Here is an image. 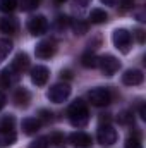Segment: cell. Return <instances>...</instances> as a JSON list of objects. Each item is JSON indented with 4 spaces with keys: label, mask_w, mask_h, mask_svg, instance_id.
I'll list each match as a JSON object with an SVG mask.
<instances>
[{
    "label": "cell",
    "mask_w": 146,
    "mask_h": 148,
    "mask_svg": "<svg viewBox=\"0 0 146 148\" xmlns=\"http://www.w3.org/2000/svg\"><path fill=\"white\" fill-rule=\"evenodd\" d=\"M88 98H89V102H91L95 107H105V105L110 103L112 95H110V91L107 88L98 86V88H93V90L88 93Z\"/></svg>",
    "instance_id": "cell-4"
},
{
    "label": "cell",
    "mask_w": 146,
    "mask_h": 148,
    "mask_svg": "<svg viewBox=\"0 0 146 148\" xmlns=\"http://www.w3.org/2000/svg\"><path fill=\"white\" fill-rule=\"evenodd\" d=\"M71 26H72V29H74L76 35H84V33L88 31V24L83 23L81 19H74L72 23H71Z\"/></svg>",
    "instance_id": "cell-21"
},
{
    "label": "cell",
    "mask_w": 146,
    "mask_h": 148,
    "mask_svg": "<svg viewBox=\"0 0 146 148\" xmlns=\"http://www.w3.org/2000/svg\"><path fill=\"white\" fill-rule=\"evenodd\" d=\"M0 29H2V33L12 35V33L17 31V21H16L14 17H3V19L0 21Z\"/></svg>",
    "instance_id": "cell-17"
},
{
    "label": "cell",
    "mask_w": 146,
    "mask_h": 148,
    "mask_svg": "<svg viewBox=\"0 0 146 148\" xmlns=\"http://www.w3.org/2000/svg\"><path fill=\"white\" fill-rule=\"evenodd\" d=\"M29 100H31V95H29V91H28L26 88L16 90V93H14V102H16L17 107H28Z\"/></svg>",
    "instance_id": "cell-14"
},
{
    "label": "cell",
    "mask_w": 146,
    "mask_h": 148,
    "mask_svg": "<svg viewBox=\"0 0 146 148\" xmlns=\"http://www.w3.org/2000/svg\"><path fill=\"white\" fill-rule=\"evenodd\" d=\"M119 121H120L122 124H127V122H132V115H131L129 112H122V114L119 115Z\"/></svg>",
    "instance_id": "cell-28"
},
{
    "label": "cell",
    "mask_w": 146,
    "mask_h": 148,
    "mask_svg": "<svg viewBox=\"0 0 146 148\" xmlns=\"http://www.w3.org/2000/svg\"><path fill=\"white\" fill-rule=\"evenodd\" d=\"M138 19H139V21H146V19H145V14H143V12H138Z\"/></svg>",
    "instance_id": "cell-38"
},
{
    "label": "cell",
    "mask_w": 146,
    "mask_h": 148,
    "mask_svg": "<svg viewBox=\"0 0 146 148\" xmlns=\"http://www.w3.org/2000/svg\"><path fill=\"white\" fill-rule=\"evenodd\" d=\"M96 140H98V143L103 145V147L113 145V143L117 141V131H115L110 124L100 126L98 131H96Z\"/></svg>",
    "instance_id": "cell-5"
},
{
    "label": "cell",
    "mask_w": 146,
    "mask_h": 148,
    "mask_svg": "<svg viewBox=\"0 0 146 148\" xmlns=\"http://www.w3.org/2000/svg\"><path fill=\"white\" fill-rule=\"evenodd\" d=\"M3 105H5V95H3V93H0V110L3 109Z\"/></svg>",
    "instance_id": "cell-34"
},
{
    "label": "cell",
    "mask_w": 146,
    "mask_h": 148,
    "mask_svg": "<svg viewBox=\"0 0 146 148\" xmlns=\"http://www.w3.org/2000/svg\"><path fill=\"white\" fill-rule=\"evenodd\" d=\"M28 148H48V138H45V136H38L36 140H33V141L29 143V147Z\"/></svg>",
    "instance_id": "cell-24"
},
{
    "label": "cell",
    "mask_w": 146,
    "mask_h": 148,
    "mask_svg": "<svg viewBox=\"0 0 146 148\" xmlns=\"http://www.w3.org/2000/svg\"><path fill=\"white\" fill-rule=\"evenodd\" d=\"M126 148H143V147H141V141H139L138 136H131L126 141Z\"/></svg>",
    "instance_id": "cell-26"
},
{
    "label": "cell",
    "mask_w": 146,
    "mask_h": 148,
    "mask_svg": "<svg viewBox=\"0 0 146 148\" xmlns=\"http://www.w3.org/2000/svg\"><path fill=\"white\" fill-rule=\"evenodd\" d=\"M69 141L72 143L74 148H88L91 147V136L86 134L84 131H76L69 136Z\"/></svg>",
    "instance_id": "cell-11"
},
{
    "label": "cell",
    "mask_w": 146,
    "mask_h": 148,
    "mask_svg": "<svg viewBox=\"0 0 146 148\" xmlns=\"http://www.w3.org/2000/svg\"><path fill=\"white\" fill-rule=\"evenodd\" d=\"M0 77H2V83H3L5 86H9V84H14L16 81H19L21 74L16 73V71H14L12 67H7V69H3V71H2Z\"/></svg>",
    "instance_id": "cell-16"
},
{
    "label": "cell",
    "mask_w": 146,
    "mask_h": 148,
    "mask_svg": "<svg viewBox=\"0 0 146 148\" xmlns=\"http://www.w3.org/2000/svg\"><path fill=\"white\" fill-rule=\"evenodd\" d=\"M40 5V0H21V9L23 10H33Z\"/></svg>",
    "instance_id": "cell-25"
},
{
    "label": "cell",
    "mask_w": 146,
    "mask_h": 148,
    "mask_svg": "<svg viewBox=\"0 0 146 148\" xmlns=\"http://www.w3.org/2000/svg\"><path fill=\"white\" fill-rule=\"evenodd\" d=\"M57 24H59L60 28H65V26L69 24V21H67L65 16H59V17H57Z\"/></svg>",
    "instance_id": "cell-32"
},
{
    "label": "cell",
    "mask_w": 146,
    "mask_h": 148,
    "mask_svg": "<svg viewBox=\"0 0 146 148\" xmlns=\"http://www.w3.org/2000/svg\"><path fill=\"white\" fill-rule=\"evenodd\" d=\"M102 3H105V5H115L117 3V0H100Z\"/></svg>",
    "instance_id": "cell-35"
},
{
    "label": "cell",
    "mask_w": 146,
    "mask_h": 148,
    "mask_svg": "<svg viewBox=\"0 0 146 148\" xmlns=\"http://www.w3.org/2000/svg\"><path fill=\"white\" fill-rule=\"evenodd\" d=\"M67 114H69V121H71V124L76 126V127H84V126L88 124V121H89L88 107H86V103H84L81 98L74 100L72 103L69 105Z\"/></svg>",
    "instance_id": "cell-1"
},
{
    "label": "cell",
    "mask_w": 146,
    "mask_h": 148,
    "mask_svg": "<svg viewBox=\"0 0 146 148\" xmlns=\"http://www.w3.org/2000/svg\"><path fill=\"white\" fill-rule=\"evenodd\" d=\"M14 124H16L14 115H3L0 119V129H14Z\"/></svg>",
    "instance_id": "cell-22"
},
{
    "label": "cell",
    "mask_w": 146,
    "mask_h": 148,
    "mask_svg": "<svg viewBox=\"0 0 146 148\" xmlns=\"http://www.w3.org/2000/svg\"><path fill=\"white\" fill-rule=\"evenodd\" d=\"M112 41L115 45L117 50H120L122 53H127L131 50V43H132V36L127 29H115L113 35H112Z\"/></svg>",
    "instance_id": "cell-3"
},
{
    "label": "cell",
    "mask_w": 146,
    "mask_h": 148,
    "mask_svg": "<svg viewBox=\"0 0 146 148\" xmlns=\"http://www.w3.org/2000/svg\"><path fill=\"white\" fill-rule=\"evenodd\" d=\"M10 67L16 71V73L23 74L28 67H29V57L26 55V53H17L16 57H14V60H12V64H10Z\"/></svg>",
    "instance_id": "cell-12"
},
{
    "label": "cell",
    "mask_w": 146,
    "mask_h": 148,
    "mask_svg": "<svg viewBox=\"0 0 146 148\" xmlns=\"http://www.w3.org/2000/svg\"><path fill=\"white\" fill-rule=\"evenodd\" d=\"M41 127V121L36 117H26L23 121V133L24 134H36Z\"/></svg>",
    "instance_id": "cell-13"
},
{
    "label": "cell",
    "mask_w": 146,
    "mask_h": 148,
    "mask_svg": "<svg viewBox=\"0 0 146 148\" xmlns=\"http://www.w3.org/2000/svg\"><path fill=\"white\" fill-rule=\"evenodd\" d=\"M17 140L14 129H0V147H10Z\"/></svg>",
    "instance_id": "cell-15"
},
{
    "label": "cell",
    "mask_w": 146,
    "mask_h": 148,
    "mask_svg": "<svg viewBox=\"0 0 146 148\" xmlns=\"http://www.w3.org/2000/svg\"><path fill=\"white\" fill-rule=\"evenodd\" d=\"M119 5H120V10L124 12V10H129V9H132V5H134V3H132V0H122Z\"/></svg>",
    "instance_id": "cell-29"
},
{
    "label": "cell",
    "mask_w": 146,
    "mask_h": 148,
    "mask_svg": "<svg viewBox=\"0 0 146 148\" xmlns=\"http://www.w3.org/2000/svg\"><path fill=\"white\" fill-rule=\"evenodd\" d=\"M143 79H145V74L139 69H129L122 74V83L127 86H138L143 83Z\"/></svg>",
    "instance_id": "cell-10"
},
{
    "label": "cell",
    "mask_w": 146,
    "mask_h": 148,
    "mask_svg": "<svg viewBox=\"0 0 146 148\" xmlns=\"http://www.w3.org/2000/svg\"><path fill=\"white\" fill-rule=\"evenodd\" d=\"M69 95H71V86H69L67 83H57V84H53V86L46 91L48 100L53 102V103H62V102H65V100L69 98Z\"/></svg>",
    "instance_id": "cell-2"
},
{
    "label": "cell",
    "mask_w": 146,
    "mask_h": 148,
    "mask_svg": "<svg viewBox=\"0 0 146 148\" xmlns=\"http://www.w3.org/2000/svg\"><path fill=\"white\" fill-rule=\"evenodd\" d=\"M40 115H41V121H45V122H50V121H52V112L41 110L40 112Z\"/></svg>",
    "instance_id": "cell-31"
},
{
    "label": "cell",
    "mask_w": 146,
    "mask_h": 148,
    "mask_svg": "<svg viewBox=\"0 0 146 148\" xmlns=\"http://www.w3.org/2000/svg\"><path fill=\"white\" fill-rule=\"evenodd\" d=\"M89 3H91V0H74V5L79 7V9H84V7H88Z\"/></svg>",
    "instance_id": "cell-30"
},
{
    "label": "cell",
    "mask_w": 146,
    "mask_h": 148,
    "mask_svg": "<svg viewBox=\"0 0 146 148\" xmlns=\"http://www.w3.org/2000/svg\"><path fill=\"white\" fill-rule=\"evenodd\" d=\"M60 76H62V79H64V77H65V79H69V77H71V73H69V71H62Z\"/></svg>",
    "instance_id": "cell-36"
},
{
    "label": "cell",
    "mask_w": 146,
    "mask_h": 148,
    "mask_svg": "<svg viewBox=\"0 0 146 148\" xmlns=\"http://www.w3.org/2000/svg\"><path fill=\"white\" fill-rule=\"evenodd\" d=\"M28 29H29V33L35 35V36L45 35L46 29H48V21H46V17H45V16H33V17H29V21H28Z\"/></svg>",
    "instance_id": "cell-6"
},
{
    "label": "cell",
    "mask_w": 146,
    "mask_h": 148,
    "mask_svg": "<svg viewBox=\"0 0 146 148\" xmlns=\"http://www.w3.org/2000/svg\"><path fill=\"white\" fill-rule=\"evenodd\" d=\"M17 7V0H0V10L2 12H12Z\"/></svg>",
    "instance_id": "cell-23"
},
{
    "label": "cell",
    "mask_w": 146,
    "mask_h": 148,
    "mask_svg": "<svg viewBox=\"0 0 146 148\" xmlns=\"http://www.w3.org/2000/svg\"><path fill=\"white\" fill-rule=\"evenodd\" d=\"M10 50H12V41L7 40V38L0 40V62L5 60V57L10 53Z\"/></svg>",
    "instance_id": "cell-20"
},
{
    "label": "cell",
    "mask_w": 146,
    "mask_h": 148,
    "mask_svg": "<svg viewBox=\"0 0 146 148\" xmlns=\"http://www.w3.org/2000/svg\"><path fill=\"white\" fill-rule=\"evenodd\" d=\"M134 35H136V38H138L139 43H145V31H143V29H136Z\"/></svg>",
    "instance_id": "cell-33"
},
{
    "label": "cell",
    "mask_w": 146,
    "mask_h": 148,
    "mask_svg": "<svg viewBox=\"0 0 146 148\" xmlns=\"http://www.w3.org/2000/svg\"><path fill=\"white\" fill-rule=\"evenodd\" d=\"M81 64H83L86 69H95V67H98V57H96L93 52H86V53L81 57Z\"/></svg>",
    "instance_id": "cell-18"
},
{
    "label": "cell",
    "mask_w": 146,
    "mask_h": 148,
    "mask_svg": "<svg viewBox=\"0 0 146 148\" xmlns=\"http://www.w3.org/2000/svg\"><path fill=\"white\" fill-rule=\"evenodd\" d=\"M55 50H57L55 43L50 40H43V41L36 43V47H35V53H36L38 59H50L55 53Z\"/></svg>",
    "instance_id": "cell-8"
},
{
    "label": "cell",
    "mask_w": 146,
    "mask_h": 148,
    "mask_svg": "<svg viewBox=\"0 0 146 148\" xmlns=\"http://www.w3.org/2000/svg\"><path fill=\"white\" fill-rule=\"evenodd\" d=\"M139 112H141V117L146 119V107H145V105H141V110H139Z\"/></svg>",
    "instance_id": "cell-37"
},
{
    "label": "cell",
    "mask_w": 146,
    "mask_h": 148,
    "mask_svg": "<svg viewBox=\"0 0 146 148\" xmlns=\"http://www.w3.org/2000/svg\"><path fill=\"white\" fill-rule=\"evenodd\" d=\"M50 143H53L55 147H60L62 143H64V136L62 134H59V133H53L52 136H50V140H48Z\"/></svg>",
    "instance_id": "cell-27"
},
{
    "label": "cell",
    "mask_w": 146,
    "mask_h": 148,
    "mask_svg": "<svg viewBox=\"0 0 146 148\" xmlns=\"http://www.w3.org/2000/svg\"><path fill=\"white\" fill-rule=\"evenodd\" d=\"M89 19H91V23H95V24H102V23H105V21L108 19V16H107V12L102 10V9H93L91 14H89Z\"/></svg>",
    "instance_id": "cell-19"
},
{
    "label": "cell",
    "mask_w": 146,
    "mask_h": 148,
    "mask_svg": "<svg viewBox=\"0 0 146 148\" xmlns=\"http://www.w3.org/2000/svg\"><path fill=\"white\" fill-rule=\"evenodd\" d=\"M98 66H100L102 73L105 74V76H113L119 71L120 62L113 55H103V57H98Z\"/></svg>",
    "instance_id": "cell-7"
},
{
    "label": "cell",
    "mask_w": 146,
    "mask_h": 148,
    "mask_svg": "<svg viewBox=\"0 0 146 148\" xmlns=\"http://www.w3.org/2000/svg\"><path fill=\"white\" fill-rule=\"evenodd\" d=\"M48 76H50V71L45 66H35L31 69V81L36 86H45L48 81Z\"/></svg>",
    "instance_id": "cell-9"
},
{
    "label": "cell",
    "mask_w": 146,
    "mask_h": 148,
    "mask_svg": "<svg viewBox=\"0 0 146 148\" xmlns=\"http://www.w3.org/2000/svg\"><path fill=\"white\" fill-rule=\"evenodd\" d=\"M55 2H57V3H64L65 0H55Z\"/></svg>",
    "instance_id": "cell-39"
}]
</instances>
